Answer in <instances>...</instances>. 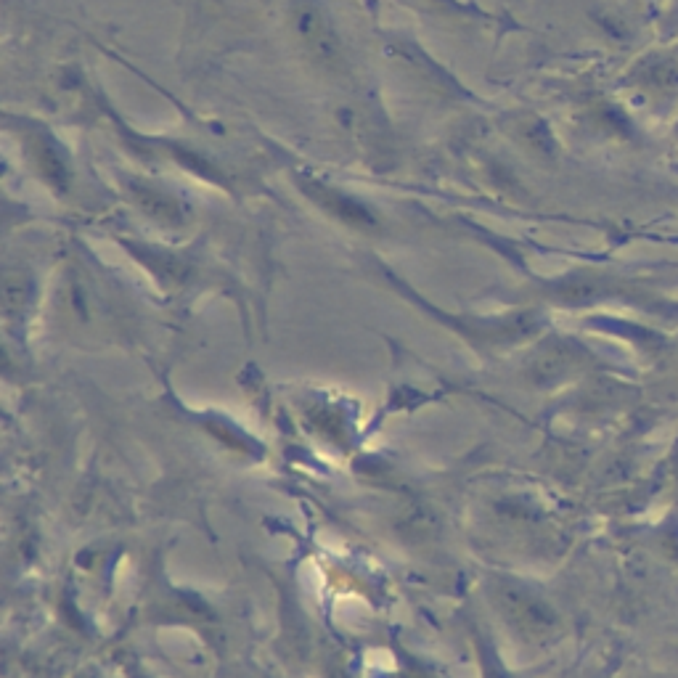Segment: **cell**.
<instances>
[{"label": "cell", "instance_id": "6da1fadb", "mask_svg": "<svg viewBox=\"0 0 678 678\" xmlns=\"http://www.w3.org/2000/svg\"><path fill=\"white\" fill-rule=\"evenodd\" d=\"M496 604L506 620L528 639H549L559 626L557 612L528 588L504 583L496 588Z\"/></svg>", "mask_w": 678, "mask_h": 678}, {"label": "cell", "instance_id": "7a4b0ae2", "mask_svg": "<svg viewBox=\"0 0 678 678\" xmlns=\"http://www.w3.org/2000/svg\"><path fill=\"white\" fill-rule=\"evenodd\" d=\"M644 85L657 96H676L678 93V67L671 61H657L644 69Z\"/></svg>", "mask_w": 678, "mask_h": 678}]
</instances>
